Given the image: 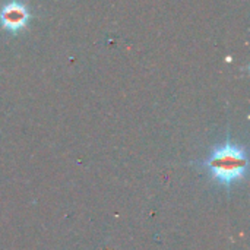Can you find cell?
Listing matches in <instances>:
<instances>
[{"label":"cell","mask_w":250,"mask_h":250,"mask_svg":"<svg viewBox=\"0 0 250 250\" xmlns=\"http://www.w3.org/2000/svg\"><path fill=\"white\" fill-rule=\"evenodd\" d=\"M205 164L217 182L230 186L231 183L243 179L248 167V158L243 148L231 142H226L214 149Z\"/></svg>","instance_id":"6da1fadb"},{"label":"cell","mask_w":250,"mask_h":250,"mask_svg":"<svg viewBox=\"0 0 250 250\" xmlns=\"http://www.w3.org/2000/svg\"><path fill=\"white\" fill-rule=\"evenodd\" d=\"M29 13L26 7L19 1L7 3L0 12V22L9 31H19L28 22Z\"/></svg>","instance_id":"7a4b0ae2"}]
</instances>
